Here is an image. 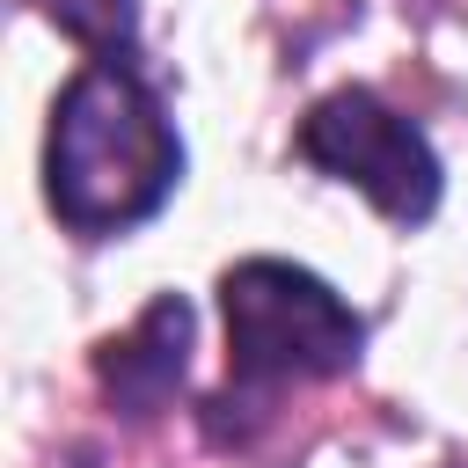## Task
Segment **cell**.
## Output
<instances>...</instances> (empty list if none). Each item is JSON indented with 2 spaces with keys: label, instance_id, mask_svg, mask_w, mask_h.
<instances>
[{
  "label": "cell",
  "instance_id": "1",
  "mask_svg": "<svg viewBox=\"0 0 468 468\" xmlns=\"http://www.w3.org/2000/svg\"><path fill=\"white\" fill-rule=\"evenodd\" d=\"M183 176V139L132 58H88L51 102L44 197L73 234H117L161 212Z\"/></svg>",
  "mask_w": 468,
  "mask_h": 468
},
{
  "label": "cell",
  "instance_id": "2",
  "mask_svg": "<svg viewBox=\"0 0 468 468\" xmlns=\"http://www.w3.org/2000/svg\"><path fill=\"white\" fill-rule=\"evenodd\" d=\"M219 300H227V380H234V395H278V388L336 380V373L358 366L366 322L314 271L256 256V263L227 271Z\"/></svg>",
  "mask_w": 468,
  "mask_h": 468
},
{
  "label": "cell",
  "instance_id": "3",
  "mask_svg": "<svg viewBox=\"0 0 468 468\" xmlns=\"http://www.w3.org/2000/svg\"><path fill=\"white\" fill-rule=\"evenodd\" d=\"M300 154L336 176V183H358L388 219H431L439 205V154L424 146V132L388 110L373 88H336L322 95L307 117H300Z\"/></svg>",
  "mask_w": 468,
  "mask_h": 468
},
{
  "label": "cell",
  "instance_id": "4",
  "mask_svg": "<svg viewBox=\"0 0 468 468\" xmlns=\"http://www.w3.org/2000/svg\"><path fill=\"white\" fill-rule=\"evenodd\" d=\"M183 366H190V300H176V292H161L124 336H110L95 351V380L124 417L161 410L183 388Z\"/></svg>",
  "mask_w": 468,
  "mask_h": 468
},
{
  "label": "cell",
  "instance_id": "5",
  "mask_svg": "<svg viewBox=\"0 0 468 468\" xmlns=\"http://www.w3.org/2000/svg\"><path fill=\"white\" fill-rule=\"evenodd\" d=\"M29 7H44L73 44H88L95 58H124V44H132V22H139V0H29Z\"/></svg>",
  "mask_w": 468,
  "mask_h": 468
},
{
  "label": "cell",
  "instance_id": "6",
  "mask_svg": "<svg viewBox=\"0 0 468 468\" xmlns=\"http://www.w3.org/2000/svg\"><path fill=\"white\" fill-rule=\"evenodd\" d=\"M453 468H468V461H453Z\"/></svg>",
  "mask_w": 468,
  "mask_h": 468
}]
</instances>
